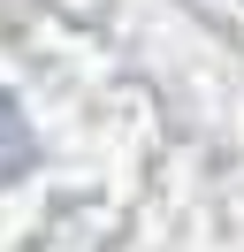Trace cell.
Wrapping results in <instances>:
<instances>
[{"label":"cell","instance_id":"6da1fadb","mask_svg":"<svg viewBox=\"0 0 244 252\" xmlns=\"http://www.w3.org/2000/svg\"><path fill=\"white\" fill-rule=\"evenodd\" d=\"M23 168H30V130H23V107L0 92V184H15Z\"/></svg>","mask_w":244,"mask_h":252}]
</instances>
